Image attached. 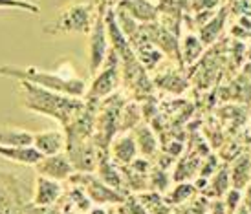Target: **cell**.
<instances>
[{
  "instance_id": "cell-13",
  "label": "cell",
  "mask_w": 251,
  "mask_h": 214,
  "mask_svg": "<svg viewBox=\"0 0 251 214\" xmlns=\"http://www.w3.org/2000/svg\"><path fill=\"white\" fill-rule=\"evenodd\" d=\"M35 134L17 128V126H0V146H33Z\"/></svg>"
},
{
  "instance_id": "cell-22",
  "label": "cell",
  "mask_w": 251,
  "mask_h": 214,
  "mask_svg": "<svg viewBox=\"0 0 251 214\" xmlns=\"http://www.w3.org/2000/svg\"><path fill=\"white\" fill-rule=\"evenodd\" d=\"M224 205H226V209H227V213L229 214H235L238 211V209L242 207V201H244V192L240 190V189H229L227 190V194L224 196Z\"/></svg>"
},
{
  "instance_id": "cell-3",
  "label": "cell",
  "mask_w": 251,
  "mask_h": 214,
  "mask_svg": "<svg viewBox=\"0 0 251 214\" xmlns=\"http://www.w3.org/2000/svg\"><path fill=\"white\" fill-rule=\"evenodd\" d=\"M94 21H92L90 6L84 2H75L63 9L55 21L44 28V33L57 35V33H90Z\"/></svg>"
},
{
  "instance_id": "cell-25",
  "label": "cell",
  "mask_w": 251,
  "mask_h": 214,
  "mask_svg": "<svg viewBox=\"0 0 251 214\" xmlns=\"http://www.w3.org/2000/svg\"><path fill=\"white\" fill-rule=\"evenodd\" d=\"M24 214H59L53 205H35V203H29L28 207L24 209Z\"/></svg>"
},
{
  "instance_id": "cell-18",
  "label": "cell",
  "mask_w": 251,
  "mask_h": 214,
  "mask_svg": "<svg viewBox=\"0 0 251 214\" xmlns=\"http://www.w3.org/2000/svg\"><path fill=\"white\" fill-rule=\"evenodd\" d=\"M202 51H203V42L196 35L189 33L183 39V42H181V55H183L185 62H189V64H193L198 57L202 55Z\"/></svg>"
},
{
  "instance_id": "cell-5",
  "label": "cell",
  "mask_w": 251,
  "mask_h": 214,
  "mask_svg": "<svg viewBox=\"0 0 251 214\" xmlns=\"http://www.w3.org/2000/svg\"><path fill=\"white\" fill-rule=\"evenodd\" d=\"M70 181L83 187V190L88 194L92 203H119V201H123V196L116 189L108 187L103 180L94 178L90 172H75L70 178Z\"/></svg>"
},
{
  "instance_id": "cell-21",
  "label": "cell",
  "mask_w": 251,
  "mask_h": 214,
  "mask_svg": "<svg viewBox=\"0 0 251 214\" xmlns=\"http://www.w3.org/2000/svg\"><path fill=\"white\" fill-rule=\"evenodd\" d=\"M195 196V187L191 183H180V185L175 187V190L169 196V203H176V205H181V203H187L191 201V198Z\"/></svg>"
},
{
  "instance_id": "cell-12",
  "label": "cell",
  "mask_w": 251,
  "mask_h": 214,
  "mask_svg": "<svg viewBox=\"0 0 251 214\" xmlns=\"http://www.w3.org/2000/svg\"><path fill=\"white\" fill-rule=\"evenodd\" d=\"M0 156L19 165L35 166L44 156L35 146H0Z\"/></svg>"
},
{
  "instance_id": "cell-2",
  "label": "cell",
  "mask_w": 251,
  "mask_h": 214,
  "mask_svg": "<svg viewBox=\"0 0 251 214\" xmlns=\"http://www.w3.org/2000/svg\"><path fill=\"white\" fill-rule=\"evenodd\" d=\"M0 75L15 77L19 81H28V83L46 88L50 92H55L61 95L68 97H83L86 94V83L83 79L74 75H63L55 71H44L41 68H21V66H0Z\"/></svg>"
},
{
  "instance_id": "cell-6",
  "label": "cell",
  "mask_w": 251,
  "mask_h": 214,
  "mask_svg": "<svg viewBox=\"0 0 251 214\" xmlns=\"http://www.w3.org/2000/svg\"><path fill=\"white\" fill-rule=\"evenodd\" d=\"M118 83H119V55L114 49H110L108 59H106L103 68L99 70L96 79H94V83H92L90 95L96 97V99L110 95L112 92L118 88Z\"/></svg>"
},
{
  "instance_id": "cell-28",
  "label": "cell",
  "mask_w": 251,
  "mask_h": 214,
  "mask_svg": "<svg viewBox=\"0 0 251 214\" xmlns=\"http://www.w3.org/2000/svg\"><path fill=\"white\" fill-rule=\"evenodd\" d=\"M242 205L248 209V213L251 214V183L244 189V201H242Z\"/></svg>"
},
{
  "instance_id": "cell-17",
  "label": "cell",
  "mask_w": 251,
  "mask_h": 214,
  "mask_svg": "<svg viewBox=\"0 0 251 214\" xmlns=\"http://www.w3.org/2000/svg\"><path fill=\"white\" fill-rule=\"evenodd\" d=\"M224 24H226V11L224 9L222 13L215 15L207 24H203V28L200 29V41L203 42V46L216 41V37L222 33Z\"/></svg>"
},
{
  "instance_id": "cell-20",
  "label": "cell",
  "mask_w": 251,
  "mask_h": 214,
  "mask_svg": "<svg viewBox=\"0 0 251 214\" xmlns=\"http://www.w3.org/2000/svg\"><path fill=\"white\" fill-rule=\"evenodd\" d=\"M250 163H248V159H240L237 165L233 166V172H231V181H233V185L235 189H246V187L250 185Z\"/></svg>"
},
{
  "instance_id": "cell-10",
  "label": "cell",
  "mask_w": 251,
  "mask_h": 214,
  "mask_svg": "<svg viewBox=\"0 0 251 214\" xmlns=\"http://www.w3.org/2000/svg\"><path fill=\"white\" fill-rule=\"evenodd\" d=\"M33 146L42 154V156H55V154L64 152L66 148V138L63 132L59 130H48L35 134Z\"/></svg>"
},
{
  "instance_id": "cell-16",
  "label": "cell",
  "mask_w": 251,
  "mask_h": 214,
  "mask_svg": "<svg viewBox=\"0 0 251 214\" xmlns=\"http://www.w3.org/2000/svg\"><path fill=\"white\" fill-rule=\"evenodd\" d=\"M229 183H231V174L227 170H216L213 176L207 181V196H213L215 200H220L224 198L227 190H229Z\"/></svg>"
},
{
  "instance_id": "cell-1",
  "label": "cell",
  "mask_w": 251,
  "mask_h": 214,
  "mask_svg": "<svg viewBox=\"0 0 251 214\" xmlns=\"http://www.w3.org/2000/svg\"><path fill=\"white\" fill-rule=\"evenodd\" d=\"M21 84L26 92L24 104L29 110L42 114V116H50L66 126L72 124V121H75L83 114V103L75 97L61 95V94L50 92L46 88L35 86L28 81H21Z\"/></svg>"
},
{
  "instance_id": "cell-15",
  "label": "cell",
  "mask_w": 251,
  "mask_h": 214,
  "mask_svg": "<svg viewBox=\"0 0 251 214\" xmlns=\"http://www.w3.org/2000/svg\"><path fill=\"white\" fill-rule=\"evenodd\" d=\"M134 138H136V145H138V152L143 158H151L152 154L158 150V139L154 136L152 128H149L147 124L136 126L134 128Z\"/></svg>"
},
{
  "instance_id": "cell-14",
  "label": "cell",
  "mask_w": 251,
  "mask_h": 214,
  "mask_svg": "<svg viewBox=\"0 0 251 214\" xmlns=\"http://www.w3.org/2000/svg\"><path fill=\"white\" fill-rule=\"evenodd\" d=\"M119 7L128 11L138 22H152L156 19V7L149 0H121Z\"/></svg>"
},
{
  "instance_id": "cell-27",
  "label": "cell",
  "mask_w": 251,
  "mask_h": 214,
  "mask_svg": "<svg viewBox=\"0 0 251 214\" xmlns=\"http://www.w3.org/2000/svg\"><path fill=\"white\" fill-rule=\"evenodd\" d=\"M207 214H229V213H227V209H226L222 200H215L211 201V207L207 211Z\"/></svg>"
},
{
  "instance_id": "cell-7",
  "label": "cell",
  "mask_w": 251,
  "mask_h": 214,
  "mask_svg": "<svg viewBox=\"0 0 251 214\" xmlns=\"http://www.w3.org/2000/svg\"><path fill=\"white\" fill-rule=\"evenodd\" d=\"M37 176H44L53 181H64L70 180L74 176V165L68 154H55V156H44V158L35 165Z\"/></svg>"
},
{
  "instance_id": "cell-23",
  "label": "cell",
  "mask_w": 251,
  "mask_h": 214,
  "mask_svg": "<svg viewBox=\"0 0 251 214\" xmlns=\"http://www.w3.org/2000/svg\"><path fill=\"white\" fill-rule=\"evenodd\" d=\"M0 9H22L28 13H41V7L29 0H0Z\"/></svg>"
},
{
  "instance_id": "cell-19",
  "label": "cell",
  "mask_w": 251,
  "mask_h": 214,
  "mask_svg": "<svg viewBox=\"0 0 251 214\" xmlns=\"http://www.w3.org/2000/svg\"><path fill=\"white\" fill-rule=\"evenodd\" d=\"M99 180H103L112 189H119L123 178H121L118 168L112 165L108 159H101V163H99Z\"/></svg>"
},
{
  "instance_id": "cell-11",
  "label": "cell",
  "mask_w": 251,
  "mask_h": 214,
  "mask_svg": "<svg viewBox=\"0 0 251 214\" xmlns=\"http://www.w3.org/2000/svg\"><path fill=\"white\" fill-rule=\"evenodd\" d=\"M63 194V187H61V181H53L50 178H44V176H37V183H35V196H33V201L35 205H53Z\"/></svg>"
},
{
  "instance_id": "cell-4",
  "label": "cell",
  "mask_w": 251,
  "mask_h": 214,
  "mask_svg": "<svg viewBox=\"0 0 251 214\" xmlns=\"http://www.w3.org/2000/svg\"><path fill=\"white\" fill-rule=\"evenodd\" d=\"M110 48H108V29L105 21V6L99 7L98 15L94 19V26L90 31V42H88V71L90 75H98V71L103 68V64L108 59Z\"/></svg>"
},
{
  "instance_id": "cell-26",
  "label": "cell",
  "mask_w": 251,
  "mask_h": 214,
  "mask_svg": "<svg viewBox=\"0 0 251 214\" xmlns=\"http://www.w3.org/2000/svg\"><path fill=\"white\" fill-rule=\"evenodd\" d=\"M11 207H15L11 194H9V190H7L6 187L0 185V211H6V209H11Z\"/></svg>"
},
{
  "instance_id": "cell-8",
  "label": "cell",
  "mask_w": 251,
  "mask_h": 214,
  "mask_svg": "<svg viewBox=\"0 0 251 214\" xmlns=\"http://www.w3.org/2000/svg\"><path fill=\"white\" fill-rule=\"evenodd\" d=\"M112 159L123 166H128L138 159V145L134 134H121L112 141L110 145Z\"/></svg>"
},
{
  "instance_id": "cell-24",
  "label": "cell",
  "mask_w": 251,
  "mask_h": 214,
  "mask_svg": "<svg viewBox=\"0 0 251 214\" xmlns=\"http://www.w3.org/2000/svg\"><path fill=\"white\" fill-rule=\"evenodd\" d=\"M169 176L165 170H154L152 174H151V185L154 187V189H158V190H165L169 185Z\"/></svg>"
},
{
  "instance_id": "cell-9",
  "label": "cell",
  "mask_w": 251,
  "mask_h": 214,
  "mask_svg": "<svg viewBox=\"0 0 251 214\" xmlns=\"http://www.w3.org/2000/svg\"><path fill=\"white\" fill-rule=\"evenodd\" d=\"M68 156L72 159V165L79 172H92L96 165H98V158H96V146L90 143H74L68 145Z\"/></svg>"
}]
</instances>
